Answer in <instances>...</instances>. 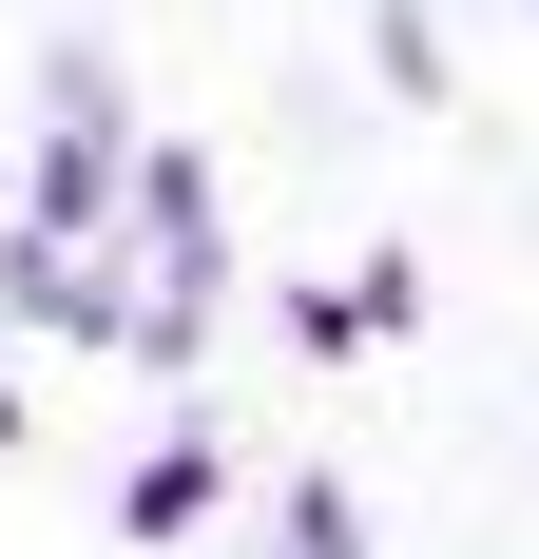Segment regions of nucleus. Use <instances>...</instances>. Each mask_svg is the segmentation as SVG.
<instances>
[{
  "label": "nucleus",
  "instance_id": "f257e3e1",
  "mask_svg": "<svg viewBox=\"0 0 539 559\" xmlns=\"http://www.w3.org/2000/svg\"><path fill=\"white\" fill-rule=\"evenodd\" d=\"M289 559H347V502H289Z\"/></svg>",
  "mask_w": 539,
  "mask_h": 559
}]
</instances>
